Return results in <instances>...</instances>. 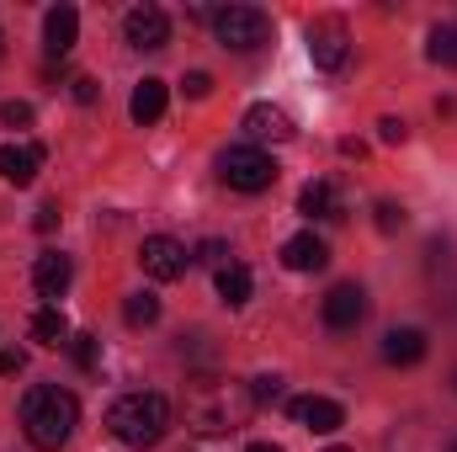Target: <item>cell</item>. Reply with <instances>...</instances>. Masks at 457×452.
I'll use <instances>...</instances> for the list:
<instances>
[{
	"instance_id": "1",
	"label": "cell",
	"mask_w": 457,
	"mask_h": 452,
	"mask_svg": "<svg viewBox=\"0 0 457 452\" xmlns=\"http://www.w3.org/2000/svg\"><path fill=\"white\" fill-rule=\"evenodd\" d=\"M181 410H187V426L197 437H228L239 431L250 415H255V394L250 383L239 378H219V372H197L181 394Z\"/></svg>"
},
{
	"instance_id": "2",
	"label": "cell",
	"mask_w": 457,
	"mask_h": 452,
	"mask_svg": "<svg viewBox=\"0 0 457 452\" xmlns=\"http://www.w3.org/2000/svg\"><path fill=\"white\" fill-rule=\"evenodd\" d=\"M75 426H80V405H75L70 389H59V383L27 389V399H21V431H27V442L37 452H59L70 442Z\"/></svg>"
},
{
	"instance_id": "3",
	"label": "cell",
	"mask_w": 457,
	"mask_h": 452,
	"mask_svg": "<svg viewBox=\"0 0 457 452\" xmlns=\"http://www.w3.org/2000/svg\"><path fill=\"white\" fill-rule=\"evenodd\" d=\"M165 426H170V405H165V394H154V389L122 394V399H112V410H107V431L133 452L154 448V442L165 437Z\"/></svg>"
},
{
	"instance_id": "4",
	"label": "cell",
	"mask_w": 457,
	"mask_h": 452,
	"mask_svg": "<svg viewBox=\"0 0 457 452\" xmlns=\"http://www.w3.org/2000/svg\"><path fill=\"white\" fill-rule=\"evenodd\" d=\"M213 32H219L224 48L250 54V48L271 43V16L261 5H224V11H213Z\"/></svg>"
},
{
	"instance_id": "5",
	"label": "cell",
	"mask_w": 457,
	"mask_h": 452,
	"mask_svg": "<svg viewBox=\"0 0 457 452\" xmlns=\"http://www.w3.org/2000/svg\"><path fill=\"white\" fill-rule=\"evenodd\" d=\"M219 176L234 192H266L277 181V160L266 149H255V144H234V149L219 155Z\"/></svg>"
},
{
	"instance_id": "6",
	"label": "cell",
	"mask_w": 457,
	"mask_h": 452,
	"mask_svg": "<svg viewBox=\"0 0 457 452\" xmlns=\"http://www.w3.org/2000/svg\"><path fill=\"white\" fill-rule=\"evenodd\" d=\"M138 261H144V272H149L154 282H176V277H187L192 250H187L181 239H170V234H149V239L138 245Z\"/></svg>"
},
{
	"instance_id": "7",
	"label": "cell",
	"mask_w": 457,
	"mask_h": 452,
	"mask_svg": "<svg viewBox=\"0 0 457 452\" xmlns=\"http://www.w3.org/2000/svg\"><path fill=\"white\" fill-rule=\"evenodd\" d=\"M309 59L320 70H341L351 59V32H345L341 16H314L309 21Z\"/></svg>"
},
{
	"instance_id": "8",
	"label": "cell",
	"mask_w": 457,
	"mask_h": 452,
	"mask_svg": "<svg viewBox=\"0 0 457 452\" xmlns=\"http://www.w3.org/2000/svg\"><path fill=\"white\" fill-rule=\"evenodd\" d=\"M122 38H128L138 54H154V48L170 43V16H165L160 5H133V11L122 16Z\"/></svg>"
},
{
	"instance_id": "9",
	"label": "cell",
	"mask_w": 457,
	"mask_h": 452,
	"mask_svg": "<svg viewBox=\"0 0 457 452\" xmlns=\"http://www.w3.org/2000/svg\"><path fill=\"white\" fill-rule=\"evenodd\" d=\"M293 421L303 431H314V437H330V431L345 426V410L336 399H325V394H303V399H293Z\"/></svg>"
},
{
	"instance_id": "10",
	"label": "cell",
	"mask_w": 457,
	"mask_h": 452,
	"mask_svg": "<svg viewBox=\"0 0 457 452\" xmlns=\"http://www.w3.org/2000/svg\"><path fill=\"white\" fill-rule=\"evenodd\" d=\"M361 314H367V293H361L356 282H336V288L325 293V325H330V331H356Z\"/></svg>"
},
{
	"instance_id": "11",
	"label": "cell",
	"mask_w": 457,
	"mask_h": 452,
	"mask_svg": "<svg viewBox=\"0 0 457 452\" xmlns=\"http://www.w3.org/2000/svg\"><path fill=\"white\" fill-rule=\"evenodd\" d=\"M245 133H250L255 149L261 144H282V138H293V117L282 113V107H271V102H255L245 113Z\"/></svg>"
},
{
	"instance_id": "12",
	"label": "cell",
	"mask_w": 457,
	"mask_h": 452,
	"mask_svg": "<svg viewBox=\"0 0 457 452\" xmlns=\"http://www.w3.org/2000/svg\"><path fill=\"white\" fill-rule=\"evenodd\" d=\"M43 171V144H0V176L11 187H32Z\"/></svg>"
},
{
	"instance_id": "13",
	"label": "cell",
	"mask_w": 457,
	"mask_h": 452,
	"mask_svg": "<svg viewBox=\"0 0 457 452\" xmlns=\"http://www.w3.org/2000/svg\"><path fill=\"white\" fill-rule=\"evenodd\" d=\"M75 38H80V11H75V5H54V11L43 16V48H48L54 59H64V54L75 48Z\"/></svg>"
},
{
	"instance_id": "14",
	"label": "cell",
	"mask_w": 457,
	"mask_h": 452,
	"mask_svg": "<svg viewBox=\"0 0 457 452\" xmlns=\"http://www.w3.org/2000/svg\"><path fill=\"white\" fill-rule=\"evenodd\" d=\"M70 277H75V266H70V255H59V250H48V255L32 261V288H37V298H64Z\"/></svg>"
},
{
	"instance_id": "15",
	"label": "cell",
	"mask_w": 457,
	"mask_h": 452,
	"mask_svg": "<svg viewBox=\"0 0 457 452\" xmlns=\"http://www.w3.org/2000/svg\"><path fill=\"white\" fill-rule=\"evenodd\" d=\"M383 362H388V367H415V362H426V331H415V325L388 331V336H383Z\"/></svg>"
},
{
	"instance_id": "16",
	"label": "cell",
	"mask_w": 457,
	"mask_h": 452,
	"mask_svg": "<svg viewBox=\"0 0 457 452\" xmlns=\"http://www.w3.org/2000/svg\"><path fill=\"white\" fill-rule=\"evenodd\" d=\"M325 261H330V250H325L320 234H293L282 245V266L287 272H325Z\"/></svg>"
},
{
	"instance_id": "17",
	"label": "cell",
	"mask_w": 457,
	"mask_h": 452,
	"mask_svg": "<svg viewBox=\"0 0 457 452\" xmlns=\"http://www.w3.org/2000/svg\"><path fill=\"white\" fill-rule=\"evenodd\" d=\"M128 113H133V122H138V128L160 122V117H165V80H138V86H133Z\"/></svg>"
},
{
	"instance_id": "18",
	"label": "cell",
	"mask_w": 457,
	"mask_h": 452,
	"mask_svg": "<svg viewBox=\"0 0 457 452\" xmlns=\"http://www.w3.org/2000/svg\"><path fill=\"white\" fill-rule=\"evenodd\" d=\"M250 266H239V261H228V266H219V298H224L228 309H239L245 298H250Z\"/></svg>"
},
{
	"instance_id": "19",
	"label": "cell",
	"mask_w": 457,
	"mask_h": 452,
	"mask_svg": "<svg viewBox=\"0 0 457 452\" xmlns=\"http://www.w3.org/2000/svg\"><path fill=\"white\" fill-rule=\"evenodd\" d=\"M298 213H309V219H336V187H330V181H309V187L298 192Z\"/></svg>"
},
{
	"instance_id": "20",
	"label": "cell",
	"mask_w": 457,
	"mask_h": 452,
	"mask_svg": "<svg viewBox=\"0 0 457 452\" xmlns=\"http://www.w3.org/2000/svg\"><path fill=\"white\" fill-rule=\"evenodd\" d=\"M426 54H431V64H447V70H457V21L431 27V43H426Z\"/></svg>"
},
{
	"instance_id": "21",
	"label": "cell",
	"mask_w": 457,
	"mask_h": 452,
	"mask_svg": "<svg viewBox=\"0 0 457 452\" xmlns=\"http://www.w3.org/2000/svg\"><path fill=\"white\" fill-rule=\"evenodd\" d=\"M32 336L43 340V346H64L70 340V320L48 304V309H37V320H32Z\"/></svg>"
},
{
	"instance_id": "22",
	"label": "cell",
	"mask_w": 457,
	"mask_h": 452,
	"mask_svg": "<svg viewBox=\"0 0 457 452\" xmlns=\"http://www.w3.org/2000/svg\"><path fill=\"white\" fill-rule=\"evenodd\" d=\"M122 320H128L133 331H144V325H154V320H160V298H154V293H133V298L122 304Z\"/></svg>"
},
{
	"instance_id": "23",
	"label": "cell",
	"mask_w": 457,
	"mask_h": 452,
	"mask_svg": "<svg viewBox=\"0 0 457 452\" xmlns=\"http://www.w3.org/2000/svg\"><path fill=\"white\" fill-rule=\"evenodd\" d=\"M70 351H75L80 372H96V367H102V340H96V336H75V340H70Z\"/></svg>"
},
{
	"instance_id": "24",
	"label": "cell",
	"mask_w": 457,
	"mask_h": 452,
	"mask_svg": "<svg viewBox=\"0 0 457 452\" xmlns=\"http://www.w3.org/2000/svg\"><path fill=\"white\" fill-rule=\"evenodd\" d=\"M250 394H255V405H271V399H282V378H277V372H261V378L250 383Z\"/></svg>"
},
{
	"instance_id": "25",
	"label": "cell",
	"mask_w": 457,
	"mask_h": 452,
	"mask_svg": "<svg viewBox=\"0 0 457 452\" xmlns=\"http://www.w3.org/2000/svg\"><path fill=\"white\" fill-rule=\"evenodd\" d=\"M181 86H187V96H192V102H203V96H213V75H208V70H192V75H187Z\"/></svg>"
},
{
	"instance_id": "26",
	"label": "cell",
	"mask_w": 457,
	"mask_h": 452,
	"mask_svg": "<svg viewBox=\"0 0 457 452\" xmlns=\"http://www.w3.org/2000/svg\"><path fill=\"white\" fill-rule=\"evenodd\" d=\"M378 138H383V144H404V138H410V122H404V117H383V122H378Z\"/></svg>"
},
{
	"instance_id": "27",
	"label": "cell",
	"mask_w": 457,
	"mask_h": 452,
	"mask_svg": "<svg viewBox=\"0 0 457 452\" xmlns=\"http://www.w3.org/2000/svg\"><path fill=\"white\" fill-rule=\"evenodd\" d=\"M0 122H5V128H32V107H27V102H5V107H0Z\"/></svg>"
},
{
	"instance_id": "28",
	"label": "cell",
	"mask_w": 457,
	"mask_h": 452,
	"mask_svg": "<svg viewBox=\"0 0 457 452\" xmlns=\"http://www.w3.org/2000/svg\"><path fill=\"white\" fill-rule=\"evenodd\" d=\"M378 229H383V234L404 229V208H399V203H378Z\"/></svg>"
},
{
	"instance_id": "29",
	"label": "cell",
	"mask_w": 457,
	"mask_h": 452,
	"mask_svg": "<svg viewBox=\"0 0 457 452\" xmlns=\"http://www.w3.org/2000/svg\"><path fill=\"white\" fill-rule=\"evenodd\" d=\"M224 255H228L224 239H203V245H197V261H208V266H224Z\"/></svg>"
},
{
	"instance_id": "30",
	"label": "cell",
	"mask_w": 457,
	"mask_h": 452,
	"mask_svg": "<svg viewBox=\"0 0 457 452\" xmlns=\"http://www.w3.org/2000/svg\"><path fill=\"white\" fill-rule=\"evenodd\" d=\"M21 367H27V351H16V346L0 351V378H11V372H21Z\"/></svg>"
},
{
	"instance_id": "31",
	"label": "cell",
	"mask_w": 457,
	"mask_h": 452,
	"mask_svg": "<svg viewBox=\"0 0 457 452\" xmlns=\"http://www.w3.org/2000/svg\"><path fill=\"white\" fill-rule=\"evenodd\" d=\"M54 224H59V203H43V208H37V219H32V229H37V234H48Z\"/></svg>"
},
{
	"instance_id": "32",
	"label": "cell",
	"mask_w": 457,
	"mask_h": 452,
	"mask_svg": "<svg viewBox=\"0 0 457 452\" xmlns=\"http://www.w3.org/2000/svg\"><path fill=\"white\" fill-rule=\"evenodd\" d=\"M96 96H102V91H96V80H91V75H80V80H75V102H80V107H91Z\"/></svg>"
},
{
	"instance_id": "33",
	"label": "cell",
	"mask_w": 457,
	"mask_h": 452,
	"mask_svg": "<svg viewBox=\"0 0 457 452\" xmlns=\"http://www.w3.org/2000/svg\"><path fill=\"white\" fill-rule=\"evenodd\" d=\"M245 452H282V448H277V442H250Z\"/></svg>"
},
{
	"instance_id": "34",
	"label": "cell",
	"mask_w": 457,
	"mask_h": 452,
	"mask_svg": "<svg viewBox=\"0 0 457 452\" xmlns=\"http://www.w3.org/2000/svg\"><path fill=\"white\" fill-rule=\"evenodd\" d=\"M330 452H351V448H330Z\"/></svg>"
},
{
	"instance_id": "35",
	"label": "cell",
	"mask_w": 457,
	"mask_h": 452,
	"mask_svg": "<svg viewBox=\"0 0 457 452\" xmlns=\"http://www.w3.org/2000/svg\"><path fill=\"white\" fill-rule=\"evenodd\" d=\"M447 452H457V442H453V448H447Z\"/></svg>"
}]
</instances>
